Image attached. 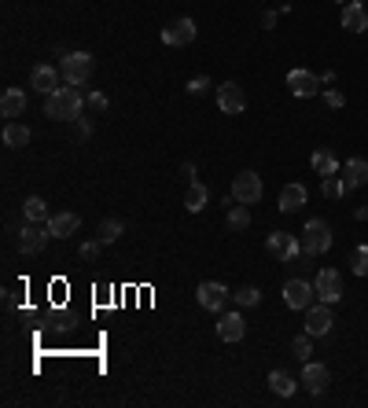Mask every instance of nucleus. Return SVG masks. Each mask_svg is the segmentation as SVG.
I'll return each instance as SVG.
<instances>
[{"label":"nucleus","instance_id":"f257e3e1","mask_svg":"<svg viewBox=\"0 0 368 408\" xmlns=\"http://www.w3.org/2000/svg\"><path fill=\"white\" fill-rule=\"evenodd\" d=\"M44 118H52V122L82 118V92L77 89H56L52 96H44Z\"/></svg>","mask_w":368,"mask_h":408},{"label":"nucleus","instance_id":"f03ea898","mask_svg":"<svg viewBox=\"0 0 368 408\" xmlns=\"http://www.w3.org/2000/svg\"><path fill=\"white\" fill-rule=\"evenodd\" d=\"M328 250H331V228H328V221H321V217L306 221V228H302V254L317 257V254H328Z\"/></svg>","mask_w":368,"mask_h":408},{"label":"nucleus","instance_id":"7ed1b4c3","mask_svg":"<svg viewBox=\"0 0 368 408\" xmlns=\"http://www.w3.org/2000/svg\"><path fill=\"white\" fill-rule=\"evenodd\" d=\"M59 74L70 81V85H85L92 77V56L89 52H67L59 63Z\"/></svg>","mask_w":368,"mask_h":408},{"label":"nucleus","instance_id":"20e7f679","mask_svg":"<svg viewBox=\"0 0 368 408\" xmlns=\"http://www.w3.org/2000/svg\"><path fill=\"white\" fill-rule=\"evenodd\" d=\"M262 199V177L254 173V170H243V173H236V181H232V203H258Z\"/></svg>","mask_w":368,"mask_h":408},{"label":"nucleus","instance_id":"39448f33","mask_svg":"<svg viewBox=\"0 0 368 408\" xmlns=\"http://www.w3.org/2000/svg\"><path fill=\"white\" fill-rule=\"evenodd\" d=\"M313 298H317V287L310 280H287L284 283V305L287 309H302V313H306L313 305Z\"/></svg>","mask_w":368,"mask_h":408},{"label":"nucleus","instance_id":"423d86ee","mask_svg":"<svg viewBox=\"0 0 368 408\" xmlns=\"http://www.w3.org/2000/svg\"><path fill=\"white\" fill-rule=\"evenodd\" d=\"M321 85H324V81L317 77L313 70H302V67L287 70V89H291L298 100H310V96H317V92H321Z\"/></svg>","mask_w":368,"mask_h":408},{"label":"nucleus","instance_id":"0eeeda50","mask_svg":"<svg viewBox=\"0 0 368 408\" xmlns=\"http://www.w3.org/2000/svg\"><path fill=\"white\" fill-rule=\"evenodd\" d=\"M196 23L188 19V15H181V19H173L166 30H163V44H170V48H184V44H191L196 41Z\"/></svg>","mask_w":368,"mask_h":408},{"label":"nucleus","instance_id":"6e6552de","mask_svg":"<svg viewBox=\"0 0 368 408\" xmlns=\"http://www.w3.org/2000/svg\"><path fill=\"white\" fill-rule=\"evenodd\" d=\"M265 247H269V254H273L277 261H295L302 254V239L287 236V232H269Z\"/></svg>","mask_w":368,"mask_h":408},{"label":"nucleus","instance_id":"1a4fd4ad","mask_svg":"<svg viewBox=\"0 0 368 408\" xmlns=\"http://www.w3.org/2000/svg\"><path fill=\"white\" fill-rule=\"evenodd\" d=\"M313 287H317V298L328 302V305H335V302L343 298V276L335 272V269H321V272H317V283Z\"/></svg>","mask_w":368,"mask_h":408},{"label":"nucleus","instance_id":"9d476101","mask_svg":"<svg viewBox=\"0 0 368 408\" xmlns=\"http://www.w3.org/2000/svg\"><path fill=\"white\" fill-rule=\"evenodd\" d=\"M331 305L328 302H317V305H310L306 309V335H313V338H321V335H328L331 331Z\"/></svg>","mask_w":368,"mask_h":408},{"label":"nucleus","instance_id":"9b49d317","mask_svg":"<svg viewBox=\"0 0 368 408\" xmlns=\"http://www.w3.org/2000/svg\"><path fill=\"white\" fill-rule=\"evenodd\" d=\"M48 236H52V232H48V224L41 228V224H34V221H30V224L23 228V232H19V250H23L26 257L41 254V250H44V243H48Z\"/></svg>","mask_w":368,"mask_h":408},{"label":"nucleus","instance_id":"f8f14e48","mask_svg":"<svg viewBox=\"0 0 368 408\" xmlns=\"http://www.w3.org/2000/svg\"><path fill=\"white\" fill-rule=\"evenodd\" d=\"M196 298H199V305L203 309H210V313H221L225 309V302H229V287L225 283H199V291H196Z\"/></svg>","mask_w":368,"mask_h":408},{"label":"nucleus","instance_id":"ddd939ff","mask_svg":"<svg viewBox=\"0 0 368 408\" xmlns=\"http://www.w3.org/2000/svg\"><path fill=\"white\" fill-rule=\"evenodd\" d=\"M59 70L52 67V63H41V67H34V74H30V89H37L41 96H52L59 89Z\"/></svg>","mask_w":368,"mask_h":408},{"label":"nucleus","instance_id":"4468645a","mask_svg":"<svg viewBox=\"0 0 368 408\" xmlns=\"http://www.w3.org/2000/svg\"><path fill=\"white\" fill-rule=\"evenodd\" d=\"M217 107L225 110V114H239L247 107V96H243V89L236 85V81H225V85L217 89Z\"/></svg>","mask_w":368,"mask_h":408},{"label":"nucleus","instance_id":"2eb2a0df","mask_svg":"<svg viewBox=\"0 0 368 408\" xmlns=\"http://www.w3.org/2000/svg\"><path fill=\"white\" fill-rule=\"evenodd\" d=\"M243 335H247V320L239 313H221L217 317V338L221 342H239Z\"/></svg>","mask_w":368,"mask_h":408},{"label":"nucleus","instance_id":"dca6fc26","mask_svg":"<svg viewBox=\"0 0 368 408\" xmlns=\"http://www.w3.org/2000/svg\"><path fill=\"white\" fill-rule=\"evenodd\" d=\"M339 177H343L346 191L364 188V184H368V158H346V166L339 170Z\"/></svg>","mask_w":368,"mask_h":408},{"label":"nucleus","instance_id":"f3484780","mask_svg":"<svg viewBox=\"0 0 368 408\" xmlns=\"http://www.w3.org/2000/svg\"><path fill=\"white\" fill-rule=\"evenodd\" d=\"M302 383H306V390L317 397V394H324V390H328V383H331V371H328L324 364H313V361H306V368H302Z\"/></svg>","mask_w":368,"mask_h":408},{"label":"nucleus","instance_id":"a211bd4d","mask_svg":"<svg viewBox=\"0 0 368 408\" xmlns=\"http://www.w3.org/2000/svg\"><path fill=\"white\" fill-rule=\"evenodd\" d=\"M343 30H350V34H364L368 30V11L361 0H346L343 4Z\"/></svg>","mask_w":368,"mask_h":408},{"label":"nucleus","instance_id":"6ab92c4d","mask_svg":"<svg viewBox=\"0 0 368 408\" xmlns=\"http://www.w3.org/2000/svg\"><path fill=\"white\" fill-rule=\"evenodd\" d=\"M77 228H82V217L70 214V210H63V214L48 217V232H52V239H67V236L77 232Z\"/></svg>","mask_w":368,"mask_h":408},{"label":"nucleus","instance_id":"aec40b11","mask_svg":"<svg viewBox=\"0 0 368 408\" xmlns=\"http://www.w3.org/2000/svg\"><path fill=\"white\" fill-rule=\"evenodd\" d=\"M302 206H306V188H302V184H287L280 191V199H277V210H280V214H295V210H302Z\"/></svg>","mask_w":368,"mask_h":408},{"label":"nucleus","instance_id":"412c9836","mask_svg":"<svg viewBox=\"0 0 368 408\" xmlns=\"http://www.w3.org/2000/svg\"><path fill=\"white\" fill-rule=\"evenodd\" d=\"M0 110H4V118H8V122L23 118V110H26V92H23V89H4V100H0Z\"/></svg>","mask_w":368,"mask_h":408},{"label":"nucleus","instance_id":"4be33fe9","mask_svg":"<svg viewBox=\"0 0 368 408\" xmlns=\"http://www.w3.org/2000/svg\"><path fill=\"white\" fill-rule=\"evenodd\" d=\"M310 166H313L317 173H321V177H331V173H339V170H343L331 148H317V151L310 155Z\"/></svg>","mask_w":368,"mask_h":408},{"label":"nucleus","instance_id":"5701e85b","mask_svg":"<svg viewBox=\"0 0 368 408\" xmlns=\"http://www.w3.org/2000/svg\"><path fill=\"white\" fill-rule=\"evenodd\" d=\"M269 386H273V394H280V397H291L295 390H298V383H295V375L291 371H284V368H277V371H269Z\"/></svg>","mask_w":368,"mask_h":408},{"label":"nucleus","instance_id":"b1692460","mask_svg":"<svg viewBox=\"0 0 368 408\" xmlns=\"http://www.w3.org/2000/svg\"><path fill=\"white\" fill-rule=\"evenodd\" d=\"M23 214H26V221H34V224H48V203L41 199V195H30V199L23 203Z\"/></svg>","mask_w":368,"mask_h":408},{"label":"nucleus","instance_id":"393cba45","mask_svg":"<svg viewBox=\"0 0 368 408\" xmlns=\"http://www.w3.org/2000/svg\"><path fill=\"white\" fill-rule=\"evenodd\" d=\"M206 199H210V191H206V184L191 181V184H188V195H184V210H188V214H199V210L206 206Z\"/></svg>","mask_w":368,"mask_h":408},{"label":"nucleus","instance_id":"a878e982","mask_svg":"<svg viewBox=\"0 0 368 408\" xmlns=\"http://www.w3.org/2000/svg\"><path fill=\"white\" fill-rule=\"evenodd\" d=\"M4 144H8V148H26V144H30V129L23 122H8L4 125Z\"/></svg>","mask_w":368,"mask_h":408},{"label":"nucleus","instance_id":"bb28decb","mask_svg":"<svg viewBox=\"0 0 368 408\" xmlns=\"http://www.w3.org/2000/svg\"><path fill=\"white\" fill-rule=\"evenodd\" d=\"M122 228H125V224H122L118 217H103L100 228H96V239H100V243H115V239L122 236Z\"/></svg>","mask_w":368,"mask_h":408},{"label":"nucleus","instance_id":"cd10ccee","mask_svg":"<svg viewBox=\"0 0 368 408\" xmlns=\"http://www.w3.org/2000/svg\"><path fill=\"white\" fill-rule=\"evenodd\" d=\"M247 224H250V210H247L243 203L229 206V228H232V232H243Z\"/></svg>","mask_w":368,"mask_h":408},{"label":"nucleus","instance_id":"c85d7f7f","mask_svg":"<svg viewBox=\"0 0 368 408\" xmlns=\"http://www.w3.org/2000/svg\"><path fill=\"white\" fill-rule=\"evenodd\" d=\"M350 272H354V276H368V243L354 247V254H350Z\"/></svg>","mask_w":368,"mask_h":408},{"label":"nucleus","instance_id":"c756f323","mask_svg":"<svg viewBox=\"0 0 368 408\" xmlns=\"http://www.w3.org/2000/svg\"><path fill=\"white\" fill-rule=\"evenodd\" d=\"M291 353L298 357L302 364H306V361H310V353H313V335H306V331H302L298 338H291Z\"/></svg>","mask_w":368,"mask_h":408},{"label":"nucleus","instance_id":"7c9ffc66","mask_svg":"<svg viewBox=\"0 0 368 408\" xmlns=\"http://www.w3.org/2000/svg\"><path fill=\"white\" fill-rule=\"evenodd\" d=\"M324 195H328V199H343V195H346V184H343L339 173L324 177Z\"/></svg>","mask_w":368,"mask_h":408},{"label":"nucleus","instance_id":"2f4dec72","mask_svg":"<svg viewBox=\"0 0 368 408\" xmlns=\"http://www.w3.org/2000/svg\"><path fill=\"white\" fill-rule=\"evenodd\" d=\"M232 298H236L239 305H258V302H262V291H258V287H239Z\"/></svg>","mask_w":368,"mask_h":408},{"label":"nucleus","instance_id":"473e14b6","mask_svg":"<svg viewBox=\"0 0 368 408\" xmlns=\"http://www.w3.org/2000/svg\"><path fill=\"white\" fill-rule=\"evenodd\" d=\"M100 247H103L100 239H85V243H82V257H85V261H96V257H100Z\"/></svg>","mask_w":368,"mask_h":408},{"label":"nucleus","instance_id":"72a5a7b5","mask_svg":"<svg viewBox=\"0 0 368 408\" xmlns=\"http://www.w3.org/2000/svg\"><path fill=\"white\" fill-rule=\"evenodd\" d=\"M184 89H188L191 96H203L206 89H210V77H203V74H199V77H191V81H188V85H184Z\"/></svg>","mask_w":368,"mask_h":408},{"label":"nucleus","instance_id":"f704fd0d","mask_svg":"<svg viewBox=\"0 0 368 408\" xmlns=\"http://www.w3.org/2000/svg\"><path fill=\"white\" fill-rule=\"evenodd\" d=\"M85 107L96 110V114H103V110H107V96H103V92H92L89 100H85Z\"/></svg>","mask_w":368,"mask_h":408},{"label":"nucleus","instance_id":"c9c22d12","mask_svg":"<svg viewBox=\"0 0 368 408\" xmlns=\"http://www.w3.org/2000/svg\"><path fill=\"white\" fill-rule=\"evenodd\" d=\"M324 103H328L331 110H339V107L346 103V96H343L339 89H328V92H324Z\"/></svg>","mask_w":368,"mask_h":408},{"label":"nucleus","instance_id":"e433bc0d","mask_svg":"<svg viewBox=\"0 0 368 408\" xmlns=\"http://www.w3.org/2000/svg\"><path fill=\"white\" fill-rule=\"evenodd\" d=\"M77 136H82V140L92 136V122H89V118H77Z\"/></svg>","mask_w":368,"mask_h":408},{"label":"nucleus","instance_id":"4c0bfd02","mask_svg":"<svg viewBox=\"0 0 368 408\" xmlns=\"http://www.w3.org/2000/svg\"><path fill=\"white\" fill-rule=\"evenodd\" d=\"M262 26L273 30V26H277V11H265V15H262Z\"/></svg>","mask_w":368,"mask_h":408},{"label":"nucleus","instance_id":"58836bf2","mask_svg":"<svg viewBox=\"0 0 368 408\" xmlns=\"http://www.w3.org/2000/svg\"><path fill=\"white\" fill-rule=\"evenodd\" d=\"M354 217H357V221H368V206H357V210H354Z\"/></svg>","mask_w":368,"mask_h":408},{"label":"nucleus","instance_id":"ea45409f","mask_svg":"<svg viewBox=\"0 0 368 408\" xmlns=\"http://www.w3.org/2000/svg\"><path fill=\"white\" fill-rule=\"evenodd\" d=\"M339 4H346V0H339Z\"/></svg>","mask_w":368,"mask_h":408}]
</instances>
